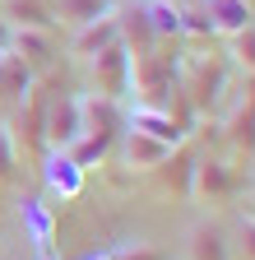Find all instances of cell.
I'll return each mask as SVG.
<instances>
[{
	"label": "cell",
	"mask_w": 255,
	"mask_h": 260,
	"mask_svg": "<svg viewBox=\"0 0 255 260\" xmlns=\"http://www.w3.org/2000/svg\"><path fill=\"white\" fill-rule=\"evenodd\" d=\"M84 65H88V75H93V93L112 98V103L125 98V88H130V51H125L121 42L102 47L98 56H88Z\"/></svg>",
	"instance_id": "obj_6"
},
{
	"label": "cell",
	"mask_w": 255,
	"mask_h": 260,
	"mask_svg": "<svg viewBox=\"0 0 255 260\" xmlns=\"http://www.w3.org/2000/svg\"><path fill=\"white\" fill-rule=\"evenodd\" d=\"M28 88H33V70L14 51H0V107H19Z\"/></svg>",
	"instance_id": "obj_15"
},
{
	"label": "cell",
	"mask_w": 255,
	"mask_h": 260,
	"mask_svg": "<svg viewBox=\"0 0 255 260\" xmlns=\"http://www.w3.org/2000/svg\"><path fill=\"white\" fill-rule=\"evenodd\" d=\"M10 51L28 65V70H42V65L56 56V38L47 28H14V38H10Z\"/></svg>",
	"instance_id": "obj_14"
},
{
	"label": "cell",
	"mask_w": 255,
	"mask_h": 260,
	"mask_svg": "<svg viewBox=\"0 0 255 260\" xmlns=\"http://www.w3.org/2000/svg\"><path fill=\"white\" fill-rule=\"evenodd\" d=\"M228 242H232V260H255V218L246 209L237 214V228L228 233Z\"/></svg>",
	"instance_id": "obj_21"
},
{
	"label": "cell",
	"mask_w": 255,
	"mask_h": 260,
	"mask_svg": "<svg viewBox=\"0 0 255 260\" xmlns=\"http://www.w3.org/2000/svg\"><path fill=\"white\" fill-rule=\"evenodd\" d=\"M246 214L255 218V158H250V168H246Z\"/></svg>",
	"instance_id": "obj_24"
},
{
	"label": "cell",
	"mask_w": 255,
	"mask_h": 260,
	"mask_svg": "<svg viewBox=\"0 0 255 260\" xmlns=\"http://www.w3.org/2000/svg\"><path fill=\"white\" fill-rule=\"evenodd\" d=\"M107 10H112L107 0H60V5H56V19L70 23V28H79V23L98 19V14H107Z\"/></svg>",
	"instance_id": "obj_19"
},
{
	"label": "cell",
	"mask_w": 255,
	"mask_h": 260,
	"mask_svg": "<svg viewBox=\"0 0 255 260\" xmlns=\"http://www.w3.org/2000/svg\"><path fill=\"white\" fill-rule=\"evenodd\" d=\"M112 42H121L116 5H112L107 14L88 19V23H79V28L70 32V56H75V60H88V56H98V51H102V47H112Z\"/></svg>",
	"instance_id": "obj_8"
},
{
	"label": "cell",
	"mask_w": 255,
	"mask_h": 260,
	"mask_svg": "<svg viewBox=\"0 0 255 260\" xmlns=\"http://www.w3.org/2000/svg\"><path fill=\"white\" fill-rule=\"evenodd\" d=\"M176 88L190 103V112H213L223 103V88H228V60L218 51H186L176 56Z\"/></svg>",
	"instance_id": "obj_2"
},
{
	"label": "cell",
	"mask_w": 255,
	"mask_h": 260,
	"mask_svg": "<svg viewBox=\"0 0 255 260\" xmlns=\"http://www.w3.org/2000/svg\"><path fill=\"white\" fill-rule=\"evenodd\" d=\"M14 177H19V149H14L10 125L0 121V186H14Z\"/></svg>",
	"instance_id": "obj_22"
},
{
	"label": "cell",
	"mask_w": 255,
	"mask_h": 260,
	"mask_svg": "<svg viewBox=\"0 0 255 260\" xmlns=\"http://www.w3.org/2000/svg\"><path fill=\"white\" fill-rule=\"evenodd\" d=\"M88 260H107V255H88Z\"/></svg>",
	"instance_id": "obj_26"
},
{
	"label": "cell",
	"mask_w": 255,
	"mask_h": 260,
	"mask_svg": "<svg viewBox=\"0 0 255 260\" xmlns=\"http://www.w3.org/2000/svg\"><path fill=\"white\" fill-rule=\"evenodd\" d=\"M107 260H167V255L158 246H149V242H125V246L107 251Z\"/></svg>",
	"instance_id": "obj_23"
},
{
	"label": "cell",
	"mask_w": 255,
	"mask_h": 260,
	"mask_svg": "<svg viewBox=\"0 0 255 260\" xmlns=\"http://www.w3.org/2000/svg\"><path fill=\"white\" fill-rule=\"evenodd\" d=\"M42 112H47V93L28 88V98L19 103V135H14V149L23 140V153L33 158H47V140H42Z\"/></svg>",
	"instance_id": "obj_11"
},
{
	"label": "cell",
	"mask_w": 255,
	"mask_h": 260,
	"mask_svg": "<svg viewBox=\"0 0 255 260\" xmlns=\"http://www.w3.org/2000/svg\"><path fill=\"white\" fill-rule=\"evenodd\" d=\"M42 260H51V255H42Z\"/></svg>",
	"instance_id": "obj_27"
},
{
	"label": "cell",
	"mask_w": 255,
	"mask_h": 260,
	"mask_svg": "<svg viewBox=\"0 0 255 260\" xmlns=\"http://www.w3.org/2000/svg\"><path fill=\"white\" fill-rule=\"evenodd\" d=\"M232 93V84H228ZM223 144H228V158L237 162H250L255 158V75H241L237 93L228 98V107H223Z\"/></svg>",
	"instance_id": "obj_3"
},
{
	"label": "cell",
	"mask_w": 255,
	"mask_h": 260,
	"mask_svg": "<svg viewBox=\"0 0 255 260\" xmlns=\"http://www.w3.org/2000/svg\"><path fill=\"white\" fill-rule=\"evenodd\" d=\"M195 144H190V135L163 158V162H158V168L153 172H144L149 181H153V190L158 195H181V200H186V195H190V172H195Z\"/></svg>",
	"instance_id": "obj_7"
},
{
	"label": "cell",
	"mask_w": 255,
	"mask_h": 260,
	"mask_svg": "<svg viewBox=\"0 0 255 260\" xmlns=\"http://www.w3.org/2000/svg\"><path fill=\"white\" fill-rule=\"evenodd\" d=\"M47 186H51L56 195H79L84 168H79L70 153H47Z\"/></svg>",
	"instance_id": "obj_17"
},
{
	"label": "cell",
	"mask_w": 255,
	"mask_h": 260,
	"mask_svg": "<svg viewBox=\"0 0 255 260\" xmlns=\"http://www.w3.org/2000/svg\"><path fill=\"white\" fill-rule=\"evenodd\" d=\"M237 190H241V168H237L228 153H200V158H195L190 195H186V200L213 209V205H223V200H232Z\"/></svg>",
	"instance_id": "obj_4"
},
{
	"label": "cell",
	"mask_w": 255,
	"mask_h": 260,
	"mask_svg": "<svg viewBox=\"0 0 255 260\" xmlns=\"http://www.w3.org/2000/svg\"><path fill=\"white\" fill-rule=\"evenodd\" d=\"M250 5H255V0H250Z\"/></svg>",
	"instance_id": "obj_28"
},
{
	"label": "cell",
	"mask_w": 255,
	"mask_h": 260,
	"mask_svg": "<svg viewBox=\"0 0 255 260\" xmlns=\"http://www.w3.org/2000/svg\"><path fill=\"white\" fill-rule=\"evenodd\" d=\"M10 38H14V28H10L5 19H0V51H10Z\"/></svg>",
	"instance_id": "obj_25"
},
{
	"label": "cell",
	"mask_w": 255,
	"mask_h": 260,
	"mask_svg": "<svg viewBox=\"0 0 255 260\" xmlns=\"http://www.w3.org/2000/svg\"><path fill=\"white\" fill-rule=\"evenodd\" d=\"M172 149H176V144L153 140V135H144V130H125V140H121V162H125V168H135V172H153Z\"/></svg>",
	"instance_id": "obj_12"
},
{
	"label": "cell",
	"mask_w": 255,
	"mask_h": 260,
	"mask_svg": "<svg viewBox=\"0 0 255 260\" xmlns=\"http://www.w3.org/2000/svg\"><path fill=\"white\" fill-rule=\"evenodd\" d=\"M125 130H144V135H153V140H167V144H181L190 130L167 112V107H144V103H135L130 107V116H125Z\"/></svg>",
	"instance_id": "obj_10"
},
{
	"label": "cell",
	"mask_w": 255,
	"mask_h": 260,
	"mask_svg": "<svg viewBox=\"0 0 255 260\" xmlns=\"http://www.w3.org/2000/svg\"><path fill=\"white\" fill-rule=\"evenodd\" d=\"M144 14L153 23V38L167 42V38H181V10L172 5V0H144Z\"/></svg>",
	"instance_id": "obj_18"
},
{
	"label": "cell",
	"mask_w": 255,
	"mask_h": 260,
	"mask_svg": "<svg viewBox=\"0 0 255 260\" xmlns=\"http://www.w3.org/2000/svg\"><path fill=\"white\" fill-rule=\"evenodd\" d=\"M186 260H232L228 228L213 223V218H200V223L186 233Z\"/></svg>",
	"instance_id": "obj_9"
},
{
	"label": "cell",
	"mask_w": 255,
	"mask_h": 260,
	"mask_svg": "<svg viewBox=\"0 0 255 260\" xmlns=\"http://www.w3.org/2000/svg\"><path fill=\"white\" fill-rule=\"evenodd\" d=\"M42 140H47V153H70L75 149V140H79V98H70V93L47 98Z\"/></svg>",
	"instance_id": "obj_5"
},
{
	"label": "cell",
	"mask_w": 255,
	"mask_h": 260,
	"mask_svg": "<svg viewBox=\"0 0 255 260\" xmlns=\"http://www.w3.org/2000/svg\"><path fill=\"white\" fill-rule=\"evenodd\" d=\"M0 19L10 28H56V10L47 0H0Z\"/></svg>",
	"instance_id": "obj_16"
},
{
	"label": "cell",
	"mask_w": 255,
	"mask_h": 260,
	"mask_svg": "<svg viewBox=\"0 0 255 260\" xmlns=\"http://www.w3.org/2000/svg\"><path fill=\"white\" fill-rule=\"evenodd\" d=\"M228 56H232V65L241 75H255V23L228 38Z\"/></svg>",
	"instance_id": "obj_20"
},
{
	"label": "cell",
	"mask_w": 255,
	"mask_h": 260,
	"mask_svg": "<svg viewBox=\"0 0 255 260\" xmlns=\"http://www.w3.org/2000/svg\"><path fill=\"white\" fill-rule=\"evenodd\" d=\"M121 125H125L121 103H112V98H102V93L79 98V140H75L70 158L88 172L93 162H102V158H107V149L116 144V130H121Z\"/></svg>",
	"instance_id": "obj_1"
},
{
	"label": "cell",
	"mask_w": 255,
	"mask_h": 260,
	"mask_svg": "<svg viewBox=\"0 0 255 260\" xmlns=\"http://www.w3.org/2000/svg\"><path fill=\"white\" fill-rule=\"evenodd\" d=\"M204 19H209L213 32L232 38V32H241V28L255 23V5H250V0H204Z\"/></svg>",
	"instance_id": "obj_13"
}]
</instances>
